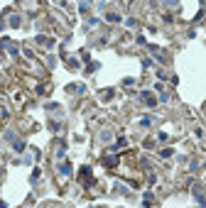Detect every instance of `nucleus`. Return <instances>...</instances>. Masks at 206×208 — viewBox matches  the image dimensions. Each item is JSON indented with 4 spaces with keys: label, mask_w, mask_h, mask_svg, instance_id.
I'll return each instance as SVG.
<instances>
[{
    "label": "nucleus",
    "mask_w": 206,
    "mask_h": 208,
    "mask_svg": "<svg viewBox=\"0 0 206 208\" xmlns=\"http://www.w3.org/2000/svg\"><path fill=\"white\" fill-rule=\"evenodd\" d=\"M106 164H108V166H115V164H118V159H115V157H108V159H106Z\"/></svg>",
    "instance_id": "1"
}]
</instances>
